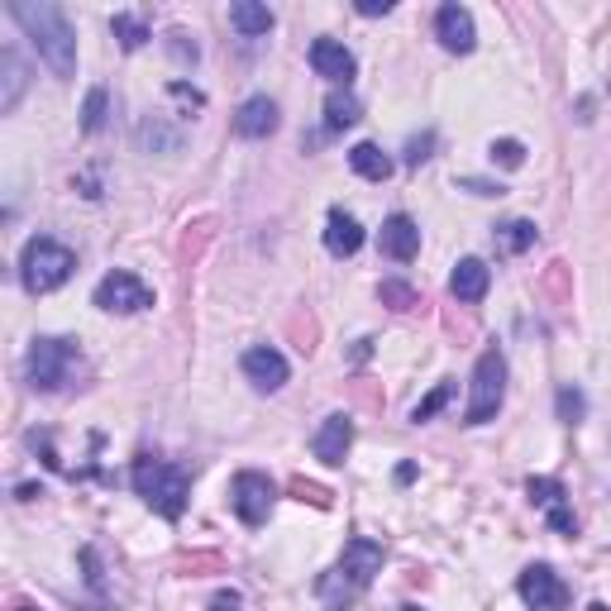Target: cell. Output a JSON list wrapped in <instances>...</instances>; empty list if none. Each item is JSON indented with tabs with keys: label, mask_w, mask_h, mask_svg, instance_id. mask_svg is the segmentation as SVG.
Wrapping results in <instances>:
<instances>
[{
	"label": "cell",
	"mask_w": 611,
	"mask_h": 611,
	"mask_svg": "<svg viewBox=\"0 0 611 611\" xmlns=\"http://www.w3.org/2000/svg\"><path fill=\"white\" fill-rule=\"evenodd\" d=\"M134 492L158 511L163 521H177L187 511V497H191V478L187 468L168 464V458H153V454H138L134 458Z\"/></svg>",
	"instance_id": "cell-3"
},
{
	"label": "cell",
	"mask_w": 611,
	"mask_h": 611,
	"mask_svg": "<svg viewBox=\"0 0 611 611\" xmlns=\"http://www.w3.org/2000/svg\"><path fill=\"white\" fill-rule=\"evenodd\" d=\"M382 254L397 258V263H411L421 254V225H415L411 215H392L382 225Z\"/></svg>",
	"instance_id": "cell-16"
},
{
	"label": "cell",
	"mask_w": 611,
	"mask_h": 611,
	"mask_svg": "<svg viewBox=\"0 0 611 611\" xmlns=\"http://www.w3.org/2000/svg\"><path fill=\"white\" fill-rule=\"evenodd\" d=\"M358 15H392V0H358Z\"/></svg>",
	"instance_id": "cell-33"
},
{
	"label": "cell",
	"mask_w": 611,
	"mask_h": 611,
	"mask_svg": "<svg viewBox=\"0 0 611 611\" xmlns=\"http://www.w3.org/2000/svg\"><path fill=\"white\" fill-rule=\"evenodd\" d=\"M230 24L244 38H263V34L273 30V10L268 5H254V0H234V5H230Z\"/></svg>",
	"instance_id": "cell-20"
},
{
	"label": "cell",
	"mask_w": 611,
	"mask_h": 611,
	"mask_svg": "<svg viewBox=\"0 0 611 611\" xmlns=\"http://www.w3.org/2000/svg\"><path fill=\"white\" fill-rule=\"evenodd\" d=\"M488 287H492V273H488V263H482V258H464L454 268V277H449V291L464 306H478L482 297H488Z\"/></svg>",
	"instance_id": "cell-17"
},
{
	"label": "cell",
	"mask_w": 611,
	"mask_h": 611,
	"mask_svg": "<svg viewBox=\"0 0 611 611\" xmlns=\"http://www.w3.org/2000/svg\"><path fill=\"white\" fill-rule=\"evenodd\" d=\"M401 611H421V607H401Z\"/></svg>",
	"instance_id": "cell-36"
},
{
	"label": "cell",
	"mask_w": 611,
	"mask_h": 611,
	"mask_svg": "<svg viewBox=\"0 0 611 611\" xmlns=\"http://www.w3.org/2000/svg\"><path fill=\"white\" fill-rule=\"evenodd\" d=\"M382 301H392L397 311H411V306H415V291H411L407 282H382Z\"/></svg>",
	"instance_id": "cell-29"
},
{
	"label": "cell",
	"mask_w": 611,
	"mask_h": 611,
	"mask_svg": "<svg viewBox=\"0 0 611 611\" xmlns=\"http://www.w3.org/2000/svg\"><path fill=\"white\" fill-rule=\"evenodd\" d=\"M492 163H502V168H521L525 148L516 144V138H497V144H492Z\"/></svg>",
	"instance_id": "cell-26"
},
{
	"label": "cell",
	"mask_w": 611,
	"mask_h": 611,
	"mask_svg": "<svg viewBox=\"0 0 611 611\" xmlns=\"http://www.w3.org/2000/svg\"><path fill=\"white\" fill-rule=\"evenodd\" d=\"M273 502H277V488L268 474H254V468H244V474H234L230 482V507L234 516H240L244 525H263L273 516Z\"/></svg>",
	"instance_id": "cell-7"
},
{
	"label": "cell",
	"mask_w": 611,
	"mask_h": 611,
	"mask_svg": "<svg viewBox=\"0 0 611 611\" xmlns=\"http://www.w3.org/2000/svg\"><path fill=\"white\" fill-rule=\"evenodd\" d=\"M449 392H454V387H449V382H440L435 392H430V397L421 401V407H415V415H411V421H430V415H435V411L444 407V401H449Z\"/></svg>",
	"instance_id": "cell-27"
},
{
	"label": "cell",
	"mask_w": 611,
	"mask_h": 611,
	"mask_svg": "<svg viewBox=\"0 0 611 611\" xmlns=\"http://www.w3.org/2000/svg\"><path fill=\"white\" fill-rule=\"evenodd\" d=\"M358 115H364V105H358V96L349 87L330 91V101H325V130L330 134H340V130H349V124H358Z\"/></svg>",
	"instance_id": "cell-19"
},
{
	"label": "cell",
	"mask_w": 611,
	"mask_h": 611,
	"mask_svg": "<svg viewBox=\"0 0 611 611\" xmlns=\"http://www.w3.org/2000/svg\"><path fill=\"white\" fill-rule=\"evenodd\" d=\"M531 244H535V220H507V225L497 230V248H502V254H525Z\"/></svg>",
	"instance_id": "cell-23"
},
{
	"label": "cell",
	"mask_w": 611,
	"mask_h": 611,
	"mask_svg": "<svg viewBox=\"0 0 611 611\" xmlns=\"http://www.w3.org/2000/svg\"><path fill=\"white\" fill-rule=\"evenodd\" d=\"M0 81H5V87H0V110H15L20 105V96H24V63L15 58V48H5L0 53Z\"/></svg>",
	"instance_id": "cell-22"
},
{
	"label": "cell",
	"mask_w": 611,
	"mask_h": 611,
	"mask_svg": "<svg viewBox=\"0 0 611 611\" xmlns=\"http://www.w3.org/2000/svg\"><path fill=\"white\" fill-rule=\"evenodd\" d=\"M382 559H387V549L378 545V540H364V535L349 540L340 559L330 564V574H321V582H315L321 607L325 611H349L358 597L373 588V578L382 574Z\"/></svg>",
	"instance_id": "cell-2"
},
{
	"label": "cell",
	"mask_w": 611,
	"mask_h": 611,
	"mask_svg": "<svg viewBox=\"0 0 611 611\" xmlns=\"http://www.w3.org/2000/svg\"><path fill=\"white\" fill-rule=\"evenodd\" d=\"M287 358L273 349V344H258V349L244 354V378L258 387V392H282L287 387Z\"/></svg>",
	"instance_id": "cell-12"
},
{
	"label": "cell",
	"mask_w": 611,
	"mask_h": 611,
	"mask_svg": "<svg viewBox=\"0 0 611 611\" xmlns=\"http://www.w3.org/2000/svg\"><path fill=\"white\" fill-rule=\"evenodd\" d=\"M311 67H315V77L335 81V87H349L354 73H358L354 53L344 44H335V38H315V44H311Z\"/></svg>",
	"instance_id": "cell-14"
},
{
	"label": "cell",
	"mask_w": 611,
	"mask_h": 611,
	"mask_svg": "<svg viewBox=\"0 0 611 611\" xmlns=\"http://www.w3.org/2000/svg\"><path fill=\"white\" fill-rule=\"evenodd\" d=\"M110 34H115V38H120V48H130V53H134V48H144L148 38H153L144 15H115V20H110Z\"/></svg>",
	"instance_id": "cell-24"
},
{
	"label": "cell",
	"mask_w": 611,
	"mask_h": 611,
	"mask_svg": "<svg viewBox=\"0 0 611 611\" xmlns=\"http://www.w3.org/2000/svg\"><path fill=\"white\" fill-rule=\"evenodd\" d=\"M211 611H244V602L234 592H215L211 597Z\"/></svg>",
	"instance_id": "cell-32"
},
{
	"label": "cell",
	"mask_w": 611,
	"mask_h": 611,
	"mask_svg": "<svg viewBox=\"0 0 611 611\" xmlns=\"http://www.w3.org/2000/svg\"><path fill=\"white\" fill-rule=\"evenodd\" d=\"M325 248L335 258H354L358 248H364V225H358L354 215H344V211H330V220H325Z\"/></svg>",
	"instance_id": "cell-18"
},
{
	"label": "cell",
	"mask_w": 611,
	"mask_h": 611,
	"mask_svg": "<svg viewBox=\"0 0 611 611\" xmlns=\"http://www.w3.org/2000/svg\"><path fill=\"white\" fill-rule=\"evenodd\" d=\"M105 110H110V96L96 87V91L87 96V105H81V130H87V134H101V130H105Z\"/></svg>",
	"instance_id": "cell-25"
},
{
	"label": "cell",
	"mask_w": 611,
	"mask_h": 611,
	"mask_svg": "<svg viewBox=\"0 0 611 611\" xmlns=\"http://www.w3.org/2000/svg\"><path fill=\"white\" fill-rule=\"evenodd\" d=\"M559 421H582V397L574 392V387H559Z\"/></svg>",
	"instance_id": "cell-28"
},
{
	"label": "cell",
	"mask_w": 611,
	"mask_h": 611,
	"mask_svg": "<svg viewBox=\"0 0 611 611\" xmlns=\"http://www.w3.org/2000/svg\"><path fill=\"white\" fill-rule=\"evenodd\" d=\"M96 306L110 315H134V311H148L153 306V291H148V282H138L134 273L115 268L96 282Z\"/></svg>",
	"instance_id": "cell-8"
},
{
	"label": "cell",
	"mask_w": 611,
	"mask_h": 611,
	"mask_svg": "<svg viewBox=\"0 0 611 611\" xmlns=\"http://www.w3.org/2000/svg\"><path fill=\"white\" fill-rule=\"evenodd\" d=\"M277 101L273 96H248V101L240 105V115H234V134L240 138H268L277 130Z\"/></svg>",
	"instance_id": "cell-15"
},
{
	"label": "cell",
	"mask_w": 611,
	"mask_h": 611,
	"mask_svg": "<svg viewBox=\"0 0 611 611\" xmlns=\"http://www.w3.org/2000/svg\"><path fill=\"white\" fill-rule=\"evenodd\" d=\"M10 15L24 24L38 58L53 67V77H63V81L77 77V30H73V20L63 15V5H53V0H15Z\"/></svg>",
	"instance_id": "cell-1"
},
{
	"label": "cell",
	"mask_w": 611,
	"mask_h": 611,
	"mask_svg": "<svg viewBox=\"0 0 611 611\" xmlns=\"http://www.w3.org/2000/svg\"><path fill=\"white\" fill-rule=\"evenodd\" d=\"M349 168L358 177H368V182H387V177H392V158H387L378 144H354L349 148Z\"/></svg>",
	"instance_id": "cell-21"
},
{
	"label": "cell",
	"mask_w": 611,
	"mask_h": 611,
	"mask_svg": "<svg viewBox=\"0 0 611 611\" xmlns=\"http://www.w3.org/2000/svg\"><path fill=\"white\" fill-rule=\"evenodd\" d=\"M525 492H531V502L549 516L554 531L578 535V521H574V511H568V502H564V482L559 478H531V482H525Z\"/></svg>",
	"instance_id": "cell-10"
},
{
	"label": "cell",
	"mask_w": 611,
	"mask_h": 611,
	"mask_svg": "<svg viewBox=\"0 0 611 611\" xmlns=\"http://www.w3.org/2000/svg\"><path fill=\"white\" fill-rule=\"evenodd\" d=\"M430 148H435V134L411 138V144H407V163H411V168H415V163H425V158H430Z\"/></svg>",
	"instance_id": "cell-30"
},
{
	"label": "cell",
	"mask_w": 611,
	"mask_h": 611,
	"mask_svg": "<svg viewBox=\"0 0 611 611\" xmlns=\"http://www.w3.org/2000/svg\"><path fill=\"white\" fill-rule=\"evenodd\" d=\"M502 397H507V358H502V349H482L478 368H474V397H468L464 421L488 425L492 415L502 411Z\"/></svg>",
	"instance_id": "cell-6"
},
{
	"label": "cell",
	"mask_w": 611,
	"mask_h": 611,
	"mask_svg": "<svg viewBox=\"0 0 611 611\" xmlns=\"http://www.w3.org/2000/svg\"><path fill=\"white\" fill-rule=\"evenodd\" d=\"M592 611H607V607H602V602H592Z\"/></svg>",
	"instance_id": "cell-35"
},
{
	"label": "cell",
	"mask_w": 611,
	"mask_h": 611,
	"mask_svg": "<svg viewBox=\"0 0 611 611\" xmlns=\"http://www.w3.org/2000/svg\"><path fill=\"white\" fill-rule=\"evenodd\" d=\"M349 444H354V421L344 411H335V415H325L321 421V430H315V440H311V449H315V458L321 464H344V454H349Z\"/></svg>",
	"instance_id": "cell-13"
},
{
	"label": "cell",
	"mask_w": 611,
	"mask_h": 611,
	"mask_svg": "<svg viewBox=\"0 0 611 611\" xmlns=\"http://www.w3.org/2000/svg\"><path fill=\"white\" fill-rule=\"evenodd\" d=\"M24 378H30L34 392H63L67 382L81 378V349L73 340L38 335L24 354Z\"/></svg>",
	"instance_id": "cell-4"
},
{
	"label": "cell",
	"mask_w": 611,
	"mask_h": 611,
	"mask_svg": "<svg viewBox=\"0 0 611 611\" xmlns=\"http://www.w3.org/2000/svg\"><path fill=\"white\" fill-rule=\"evenodd\" d=\"M464 187L468 191H478V197H502L507 187H492V182H478V177H464Z\"/></svg>",
	"instance_id": "cell-34"
},
{
	"label": "cell",
	"mask_w": 611,
	"mask_h": 611,
	"mask_svg": "<svg viewBox=\"0 0 611 611\" xmlns=\"http://www.w3.org/2000/svg\"><path fill=\"white\" fill-rule=\"evenodd\" d=\"M77 268V254L58 240H48V234H38V240L24 244L20 254V282L24 291H34V297H44V291H58L67 277Z\"/></svg>",
	"instance_id": "cell-5"
},
{
	"label": "cell",
	"mask_w": 611,
	"mask_h": 611,
	"mask_svg": "<svg viewBox=\"0 0 611 611\" xmlns=\"http://www.w3.org/2000/svg\"><path fill=\"white\" fill-rule=\"evenodd\" d=\"M516 588H521V602L531 611H564L568 607V582L554 574L549 564H531Z\"/></svg>",
	"instance_id": "cell-9"
},
{
	"label": "cell",
	"mask_w": 611,
	"mask_h": 611,
	"mask_svg": "<svg viewBox=\"0 0 611 611\" xmlns=\"http://www.w3.org/2000/svg\"><path fill=\"white\" fill-rule=\"evenodd\" d=\"M291 492H297V497H301V502H306V497H311V502H315V507H330V497H325L321 488H315V482H291Z\"/></svg>",
	"instance_id": "cell-31"
},
{
	"label": "cell",
	"mask_w": 611,
	"mask_h": 611,
	"mask_svg": "<svg viewBox=\"0 0 611 611\" xmlns=\"http://www.w3.org/2000/svg\"><path fill=\"white\" fill-rule=\"evenodd\" d=\"M435 34H440V44L449 48V53H474V44H478L474 15H468L458 0H449V5L435 10Z\"/></svg>",
	"instance_id": "cell-11"
}]
</instances>
